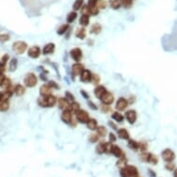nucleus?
Returning a JSON list of instances; mask_svg holds the SVG:
<instances>
[{"label":"nucleus","instance_id":"obj_44","mask_svg":"<svg viewBox=\"0 0 177 177\" xmlns=\"http://www.w3.org/2000/svg\"><path fill=\"white\" fill-rule=\"evenodd\" d=\"M127 158H118V161H117V163L116 165L119 167V168H122V167H124L125 165H127Z\"/></svg>","mask_w":177,"mask_h":177},{"label":"nucleus","instance_id":"obj_33","mask_svg":"<svg viewBox=\"0 0 177 177\" xmlns=\"http://www.w3.org/2000/svg\"><path fill=\"white\" fill-rule=\"evenodd\" d=\"M96 133L101 137V138H104V137H106L108 135V129H107V127L106 126H104V125H98V127H97V129L96 130Z\"/></svg>","mask_w":177,"mask_h":177},{"label":"nucleus","instance_id":"obj_32","mask_svg":"<svg viewBox=\"0 0 177 177\" xmlns=\"http://www.w3.org/2000/svg\"><path fill=\"white\" fill-rule=\"evenodd\" d=\"M77 17H78V14H77L76 11H74V10L70 11V12L67 15V18H66V22H67V23L72 24L73 22H75V20L77 19Z\"/></svg>","mask_w":177,"mask_h":177},{"label":"nucleus","instance_id":"obj_54","mask_svg":"<svg viewBox=\"0 0 177 177\" xmlns=\"http://www.w3.org/2000/svg\"><path fill=\"white\" fill-rule=\"evenodd\" d=\"M97 7L99 9H105L107 8V2H106L105 0H99L97 3Z\"/></svg>","mask_w":177,"mask_h":177},{"label":"nucleus","instance_id":"obj_20","mask_svg":"<svg viewBox=\"0 0 177 177\" xmlns=\"http://www.w3.org/2000/svg\"><path fill=\"white\" fill-rule=\"evenodd\" d=\"M107 88L106 86L102 85V84H98V85H96L95 88H94V95L96 97V98L97 99H100L102 97V96L107 92Z\"/></svg>","mask_w":177,"mask_h":177},{"label":"nucleus","instance_id":"obj_51","mask_svg":"<svg viewBox=\"0 0 177 177\" xmlns=\"http://www.w3.org/2000/svg\"><path fill=\"white\" fill-rule=\"evenodd\" d=\"M47 83L51 86L53 90H59L60 89V85L55 81H47Z\"/></svg>","mask_w":177,"mask_h":177},{"label":"nucleus","instance_id":"obj_40","mask_svg":"<svg viewBox=\"0 0 177 177\" xmlns=\"http://www.w3.org/2000/svg\"><path fill=\"white\" fill-rule=\"evenodd\" d=\"M148 143L145 140H141L139 141V151L140 152H145L148 151Z\"/></svg>","mask_w":177,"mask_h":177},{"label":"nucleus","instance_id":"obj_21","mask_svg":"<svg viewBox=\"0 0 177 177\" xmlns=\"http://www.w3.org/2000/svg\"><path fill=\"white\" fill-rule=\"evenodd\" d=\"M116 134H117V136H118L120 139H121V140H125V141H127L128 139L131 138V137H130V133H129V131H128L127 129H125V128H119V129L117 130V132H116Z\"/></svg>","mask_w":177,"mask_h":177},{"label":"nucleus","instance_id":"obj_63","mask_svg":"<svg viewBox=\"0 0 177 177\" xmlns=\"http://www.w3.org/2000/svg\"><path fill=\"white\" fill-rule=\"evenodd\" d=\"M138 177H140V176H138Z\"/></svg>","mask_w":177,"mask_h":177},{"label":"nucleus","instance_id":"obj_3","mask_svg":"<svg viewBox=\"0 0 177 177\" xmlns=\"http://www.w3.org/2000/svg\"><path fill=\"white\" fill-rule=\"evenodd\" d=\"M139 158L143 162H146V163H148V164H151V165H157L158 163V156L151 153V152H148V151L141 152L140 155H139Z\"/></svg>","mask_w":177,"mask_h":177},{"label":"nucleus","instance_id":"obj_6","mask_svg":"<svg viewBox=\"0 0 177 177\" xmlns=\"http://www.w3.org/2000/svg\"><path fill=\"white\" fill-rule=\"evenodd\" d=\"M12 50L17 55H22L28 50V45L24 41H16L12 44Z\"/></svg>","mask_w":177,"mask_h":177},{"label":"nucleus","instance_id":"obj_14","mask_svg":"<svg viewBox=\"0 0 177 177\" xmlns=\"http://www.w3.org/2000/svg\"><path fill=\"white\" fill-rule=\"evenodd\" d=\"M124 117H125V120L129 124L133 125L137 121V112L135 110H128L125 111Z\"/></svg>","mask_w":177,"mask_h":177},{"label":"nucleus","instance_id":"obj_1","mask_svg":"<svg viewBox=\"0 0 177 177\" xmlns=\"http://www.w3.org/2000/svg\"><path fill=\"white\" fill-rule=\"evenodd\" d=\"M58 103V97L55 95H49L46 97H40L37 99V104L39 107L44 108V109H48V108H53L57 106Z\"/></svg>","mask_w":177,"mask_h":177},{"label":"nucleus","instance_id":"obj_53","mask_svg":"<svg viewBox=\"0 0 177 177\" xmlns=\"http://www.w3.org/2000/svg\"><path fill=\"white\" fill-rule=\"evenodd\" d=\"M9 59H10V57H9V54H4V55L1 57V59H0V62L7 65V63L9 62Z\"/></svg>","mask_w":177,"mask_h":177},{"label":"nucleus","instance_id":"obj_17","mask_svg":"<svg viewBox=\"0 0 177 177\" xmlns=\"http://www.w3.org/2000/svg\"><path fill=\"white\" fill-rule=\"evenodd\" d=\"M111 154L113 155L117 158H122L126 157L125 152L123 151L118 145H115V144L112 145V148H111Z\"/></svg>","mask_w":177,"mask_h":177},{"label":"nucleus","instance_id":"obj_15","mask_svg":"<svg viewBox=\"0 0 177 177\" xmlns=\"http://www.w3.org/2000/svg\"><path fill=\"white\" fill-rule=\"evenodd\" d=\"M99 100H100V102L103 103V104L111 106V105L115 102V97H114V95H113L111 91L107 90V92H106V93L102 96V97H101Z\"/></svg>","mask_w":177,"mask_h":177},{"label":"nucleus","instance_id":"obj_30","mask_svg":"<svg viewBox=\"0 0 177 177\" xmlns=\"http://www.w3.org/2000/svg\"><path fill=\"white\" fill-rule=\"evenodd\" d=\"M70 24L69 23H64V24H61L58 29H57V34L59 35H66L67 32L70 31Z\"/></svg>","mask_w":177,"mask_h":177},{"label":"nucleus","instance_id":"obj_55","mask_svg":"<svg viewBox=\"0 0 177 177\" xmlns=\"http://www.w3.org/2000/svg\"><path fill=\"white\" fill-rule=\"evenodd\" d=\"M99 0H88L87 2V6L89 8H92V7H97V3H98Z\"/></svg>","mask_w":177,"mask_h":177},{"label":"nucleus","instance_id":"obj_26","mask_svg":"<svg viewBox=\"0 0 177 177\" xmlns=\"http://www.w3.org/2000/svg\"><path fill=\"white\" fill-rule=\"evenodd\" d=\"M127 147L131 150H134V151L137 152V151H139V141L130 138V139L127 140Z\"/></svg>","mask_w":177,"mask_h":177},{"label":"nucleus","instance_id":"obj_34","mask_svg":"<svg viewBox=\"0 0 177 177\" xmlns=\"http://www.w3.org/2000/svg\"><path fill=\"white\" fill-rule=\"evenodd\" d=\"M69 110L72 111L73 114H75L78 111L81 110V105L79 102H77L76 100L72 102V103H70V106H69Z\"/></svg>","mask_w":177,"mask_h":177},{"label":"nucleus","instance_id":"obj_42","mask_svg":"<svg viewBox=\"0 0 177 177\" xmlns=\"http://www.w3.org/2000/svg\"><path fill=\"white\" fill-rule=\"evenodd\" d=\"M64 97L69 101V103H72V102H73V101H75V97H74V95L72 93V92H70V91H66L65 92V94H64Z\"/></svg>","mask_w":177,"mask_h":177},{"label":"nucleus","instance_id":"obj_35","mask_svg":"<svg viewBox=\"0 0 177 177\" xmlns=\"http://www.w3.org/2000/svg\"><path fill=\"white\" fill-rule=\"evenodd\" d=\"M100 139H101V137L96 132H93L92 134H89V136H88V140H89V142L92 143V144L98 143L100 141Z\"/></svg>","mask_w":177,"mask_h":177},{"label":"nucleus","instance_id":"obj_22","mask_svg":"<svg viewBox=\"0 0 177 177\" xmlns=\"http://www.w3.org/2000/svg\"><path fill=\"white\" fill-rule=\"evenodd\" d=\"M74 35L77 39H80V40H84L86 38V35H87V31L85 29V27H79L76 29L75 32H74Z\"/></svg>","mask_w":177,"mask_h":177},{"label":"nucleus","instance_id":"obj_13","mask_svg":"<svg viewBox=\"0 0 177 177\" xmlns=\"http://www.w3.org/2000/svg\"><path fill=\"white\" fill-rule=\"evenodd\" d=\"M84 65L81 62H74L72 65V75H73V79L74 80L75 77L80 76V74L82 73V72L84 70Z\"/></svg>","mask_w":177,"mask_h":177},{"label":"nucleus","instance_id":"obj_7","mask_svg":"<svg viewBox=\"0 0 177 177\" xmlns=\"http://www.w3.org/2000/svg\"><path fill=\"white\" fill-rule=\"evenodd\" d=\"M74 117L76 121H78V123H81V124H86V122L90 119L89 113H88L85 110H82V109L74 114Z\"/></svg>","mask_w":177,"mask_h":177},{"label":"nucleus","instance_id":"obj_49","mask_svg":"<svg viewBox=\"0 0 177 177\" xmlns=\"http://www.w3.org/2000/svg\"><path fill=\"white\" fill-rule=\"evenodd\" d=\"M12 85V83H11V80L9 78V77H7L6 78V80H5V82H4V83L2 84V88H3V90H5V89H7V88H9V87H10Z\"/></svg>","mask_w":177,"mask_h":177},{"label":"nucleus","instance_id":"obj_5","mask_svg":"<svg viewBox=\"0 0 177 177\" xmlns=\"http://www.w3.org/2000/svg\"><path fill=\"white\" fill-rule=\"evenodd\" d=\"M38 83V77L36 76V74L33 73H26V75L23 78V83L25 87L28 88H32L34 86H36Z\"/></svg>","mask_w":177,"mask_h":177},{"label":"nucleus","instance_id":"obj_28","mask_svg":"<svg viewBox=\"0 0 177 177\" xmlns=\"http://www.w3.org/2000/svg\"><path fill=\"white\" fill-rule=\"evenodd\" d=\"M103 28H102V25L98 22H95L94 24H92V26L90 27V30H89V32L91 34H94V35H98L99 33H101Z\"/></svg>","mask_w":177,"mask_h":177},{"label":"nucleus","instance_id":"obj_18","mask_svg":"<svg viewBox=\"0 0 177 177\" xmlns=\"http://www.w3.org/2000/svg\"><path fill=\"white\" fill-rule=\"evenodd\" d=\"M56 50V45L54 43H47L42 48V54L44 56H49L52 55Z\"/></svg>","mask_w":177,"mask_h":177},{"label":"nucleus","instance_id":"obj_29","mask_svg":"<svg viewBox=\"0 0 177 177\" xmlns=\"http://www.w3.org/2000/svg\"><path fill=\"white\" fill-rule=\"evenodd\" d=\"M79 23L82 27H87L90 23V16L89 15H85L82 14L80 19H79Z\"/></svg>","mask_w":177,"mask_h":177},{"label":"nucleus","instance_id":"obj_58","mask_svg":"<svg viewBox=\"0 0 177 177\" xmlns=\"http://www.w3.org/2000/svg\"><path fill=\"white\" fill-rule=\"evenodd\" d=\"M6 78H7V76L5 74H0V86H2V84L4 83Z\"/></svg>","mask_w":177,"mask_h":177},{"label":"nucleus","instance_id":"obj_19","mask_svg":"<svg viewBox=\"0 0 177 177\" xmlns=\"http://www.w3.org/2000/svg\"><path fill=\"white\" fill-rule=\"evenodd\" d=\"M52 92H53V89H52L51 86H50L47 83H43V84L40 86L39 95H40V97H46L51 95Z\"/></svg>","mask_w":177,"mask_h":177},{"label":"nucleus","instance_id":"obj_4","mask_svg":"<svg viewBox=\"0 0 177 177\" xmlns=\"http://www.w3.org/2000/svg\"><path fill=\"white\" fill-rule=\"evenodd\" d=\"M113 143L105 142V141H99L97 143V146L96 147V152L99 155L102 154H111V150L112 148Z\"/></svg>","mask_w":177,"mask_h":177},{"label":"nucleus","instance_id":"obj_39","mask_svg":"<svg viewBox=\"0 0 177 177\" xmlns=\"http://www.w3.org/2000/svg\"><path fill=\"white\" fill-rule=\"evenodd\" d=\"M84 3H83V0H75V2L73 5V10L74 11H79L81 10V9L83 7Z\"/></svg>","mask_w":177,"mask_h":177},{"label":"nucleus","instance_id":"obj_23","mask_svg":"<svg viewBox=\"0 0 177 177\" xmlns=\"http://www.w3.org/2000/svg\"><path fill=\"white\" fill-rule=\"evenodd\" d=\"M111 120H113L117 123H122L125 120V117L121 111H113L111 113Z\"/></svg>","mask_w":177,"mask_h":177},{"label":"nucleus","instance_id":"obj_57","mask_svg":"<svg viewBox=\"0 0 177 177\" xmlns=\"http://www.w3.org/2000/svg\"><path fill=\"white\" fill-rule=\"evenodd\" d=\"M6 67H7L6 64H3V63L0 62V74H4L5 73L6 69H7Z\"/></svg>","mask_w":177,"mask_h":177},{"label":"nucleus","instance_id":"obj_38","mask_svg":"<svg viewBox=\"0 0 177 177\" xmlns=\"http://www.w3.org/2000/svg\"><path fill=\"white\" fill-rule=\"evenodd\" d=\"M109 4H110V7L114 10H117V9H121V0H110Z\"/></svg>","mask_w":177,"mask_h":177},{"label":"nucleus","instance_id":"obj_27","mask_svg":"<svg viewBox=\"0 0 177 177\" xmlns=\"http://www.w3.org/2000/svg\"><path fill=\"white\" fill-rule=\"evenodd\" d=\"M57 106H58L59 109L60 111H64V110H68L69 109L70 103H69V101L65 97H60V98H58Z\"/></svg>","mask_w":177,"mask_h":177},{"label":"nucleus","instance_id":"obj_16","mask_svg":"<svg viewBox=\"0 0 177 177\" xmlns=\"http://www.w3.org/2000/svg\"><path fill=\"white\" fill-rule=\"evenodd\" d=\"M92 76H93V73L91 72L90 70L88 69H84L82 73L80 74L79 78H80V81L83 83H91V80H92Z\"/></svg>","mask_w":177,"mask_h":177},{"label":"nucleus","instance_id":"obj_62","mask_svg":"<svg viewBox=\"0 0 177 177\" xmlns=\"http://www.w3.org/2000/svg\"><path fill=\"white\" fill-rule=\"evenodd\" d=\"M172 176H173V177H177V168L173 171V172H172Z\"/></svg>","mask_w":177,"mask_h":177},{"label":"nucleus","instance_id":"obj_25","mask_svg":"<svg viewBox=\"0 0 177 177\" xmlns=\"http://www.w3.org/2000/svg\"><path fill=\"white\" fill-rule=\"evenodd\" d=\"M26 89H25V86L21 84V83H16L14 85V94L17 97H22L25 94Z\"/></svg>","mask_w":177,"mask_h":177},{"label":"nucleus","instance_id":"obj_50","mask_svg":"<svg viewBox=\"0 0 177 177\" xmlns=\"http://www.w3.org/2000/svg\"><path fill=\"white\" fill-rule=\"evenodd\" d=\"M108 125H109L113 131H115V132H117V130L119 129L118 126H117V122H115L113 120H111V121H108Z\"/></svg>","mask_w":177,"mask_h":177},{"label":"nucleus","instance_id":"obj_10","mask_svg":"<svg viewBox=\"0 0 177 177\" xmlns=\"http://www.w3.org/2000/svg\"><path fill=\"white\" fill-rule=\"evenodd\" d=\"M175 152L171 148H165L162 152V158L165 162H172L175 160Z\"/></svg>","mask_w":177,"mask_h":177},{"label":"nucleus","instance_id":"obj_24","mask_svg":"<svg viewBox=\"0 0 177 177\" xmlns=\"http://www.w3.org/2000/svg\"><path fill=\"white\" fill-rule=\"evenodd\" d=\"M85 125H86V128L88 130H90L92 132H96V130L98 127V122H97V121L95 118H90L89 121L86 122Z\"/></svg>","mask_w":177,"mask_h":177},{"label":"nucleus","instance_id":"obj_47","mask_svg":"<svg viewBox=\"0 0 177 177\" xmlns=\"http://www.w3.org/2000/svg\"><path fill=\"white\" fill-rule=\"evenodd\" d=\"M108 136H109V141H110V142L111 143H115L116 142V141H117V134H114L113 132H111V133H109L108 134Z\"/></svg>","mask_w":177,"mask_h":177},{"label":"nucleus","instance_id":"obj_36","mask_svg":"<svg viewBox=\"0 0 177 177\" xmlns=\"http://www.w3.org/2000/svg\"><path fill=\"white\" fill-rule=\"evenodd\" d=\"M98 110L102 112V113H110L111 112V106H109V105H106V104H103L101 103L99 106H98Z\"/></svg>","mask_w":177,"mask_h":177},{"label":"nucleus","instance_id":"obj_43","mask_svg":"<svg viewBox=\"0 0 177 177\" xmlns=\"http://www.w3.org/2000/svg\"><path fill=\"white\" fill-rule=\"evenodd\" d=\"M100 81H101V78H100L99 74L93 73L92 80H91V83L94 84V85H98V84H100Z\"/></svg>","mask_w":177,"mask_h":177},{"label":"nucleus","instance_id":"obj_59","mask_svg":"<svg viewBox=\"0 0 177 177\" xmlns=\"http://www.w3.org/2000/svg\"><path fill=\"white\" fill-rule=\"evenodd\" d=\"M148 173L149 177H156L157 176V173L153 170H151V169H148Z\"/></svg>","mask_w":177,"mask_h":177},{"label":"nucleus","instance_id":"obj_12","mask_svg":"<svg viewBox=\"0 0 177 177\" xmlns=\"http://www.w3.org/2000/svg\"><path fill=\"white\" fill-rule=\"evenodd\" d=\"M70 57L74 62H81L83 59V50L80 47H74L73 49H70Z\"/></svg>","mask_w":177,"mask_h":177},{"label":"nucleus","instance_id":"obj_8","mask_svg":"<svg viewBox=\"0 0 177 177\" xmlns=\"http://www.w3.org/2000/svg\"><path fill=\"white\" fill-rule=\"evenodd\" d=\"M74 119V114L70 111L69 109L68 110H64V111H61V114H60V120L63 123L65 124H68L70 125L72 121H73Z\"/></svg>","mask_w":177,"mask_h":177},{"label":"nucleus","instance_id":"obj_2","mask_svg":"<svg viewBox=\"0 0 177 177\" xmlns=\"http://www.w3.org/2000/svg\"><path fill=\"white\" fill-rule=\"evenodd\" d=\"M121 177H138L139 172L138 169L134 165H125L124 167L120 168L119 171Z\"/></svg>","mask_w":177,"mask_h":177},{"label":"nucleus","instance_id":"obj_41","mask_svg":"<svg viewBox=\"0 0 177 177\" xmlns=\"http://www.w3.org/2000/svg\"><path fill=\"white\" fill-rule=\"evenodd\" d=\"M121 3L122 8L128 9L132 8V6L134 4V0H121Z\"/></svg>","mask_w":177,"mask_h":177},{"label":"nucleus","instance_id":"obj_45","mask_svg":"<svg viewBox=\"0 0 177 177\" xmlns=\"http://www.w3.org/2000/svg\"><path fill=\"white\" fill-rule=\"evenodd\" d=\"M89 8V7H88ZM99 11L100 9H98V7H92V8H89V13H90V16H97L99 14Z\"/></svg>","mask_w":177,"mask_h":177},{"label":"nucleus","instance_id":"obj_9","mask_svg":"<svg viewBox=\"0 0 177 177\" xmlns=\"http://www.w3.org/2000/svg\"><path fill=\"white\" fill-rule=\"evenodd\" d=\"M129 106V102L127 100V98L121 97H119L116 101H115V110L118 111H123L127 110Z\"/></svg>","mask_w":177,"mask_h":177},{"label":"nucleus","instance_id":"obj_61","mask_svg":"<svg viewBox=\"0 0 177 177\" xmlns=\"http://www.w3.org/2000/svg\"><path fill=\"white\" fill-rule=\"evenodd\" d=\"M5 97H5L4 92H3V91H0V102H1V101H2Z\"/></svg>","mask_w":177,"mask_h":177},{"label":"nucleus","instance_id":"obj_37","mask_svg":"<svg viewBox=\"0 0 177 177\" xmlns=\"http://www.w3.org/2000/svg\"><path fill=\"white\" fill-rule=\"evenodd\" d=\"M18 68V60L16 58H13L10 60L9 64V72H15Z\"/></svg>","mask_w":177,"mask_h":177},{"label":"nucleus","instance_id":"obj_48","mask_svg":"<svg viewBox=\"0 0 177 177\" xmlns=\"http://www.w3.org/2000/svg\"><path fill=\"white\" fill-rule=\"evenodd\" d=\"M165 169L166 171H169V172H173L175 169H176V166L173 162H166L165 164Z\"/></svg>","mask_w":177,"mask_h":177},{"label":"nucleus","instance_id":"obj_56","mask_svg":"<svg viewBox=\"0 0 177 177\" xmlns=\"http://www.w3.org/2000/svg\"><path fill=\"white\" fill-rule=\"evenodd\" d=\"M80 94L82 95V97L84 98V99H87V100H89V98H90V96H89V94H88L85 90H81L80 91Z\"/></svg>","mask_w":177,"mask_h":177},{"label":"nucleus","instance_id":"obj_31","mask_svg":"<svg viewBox=\"0 0 177 177\" xmlns=\"http://www.w3.org/2000/svg\"><path fill=\"white\" fill-rule=\"evenodd\" d=\"M10 107V104H9V98L5 97L1 102H0V111L5 112L7 111H9Z\"/></svg>","mask_w":177,"mask_h":177},{"label":"nucleus","instance_id":"obj_60","mask_svg":"<svg viewBox=\"0 0 177 177\" xmlns=\"http://www.w3.org/2000/svg\"><path fill=\"white\" fill-rule=\"evenodd\" d=\"M127 100H128V102H129V105H133V104L135 102V97L131 96L129 98H127Z\"/></svg>","mask_w":177,"mask_h":177},{"label":"nucleus","instance_id":"obj_46","mask_svg":"<svg viewBox=\"0 0 177 177\" xmlns=\"http://www.w3.org/2000/svg\"><path fill=\"white\" fill-rule=\"evenodd\" d=\"M10 40V36L8 33H0V42L1 43H6Z\"/></svg>","mask_w":177,"mask_h":177},{"label":"nucleus","instance_id":"obj_52","mask_svg":"<svg viewBox=\"0 0 177 177\" xmlns=\"http://www.w3.org/2000/svg\"><path fill=\"white\" fill-rule=\"evenodd\" d=\"M87 105H88V107H89L91 110H93V111H97V110H98V106L96 104V103H94L93 101H91V100H88L87 101Z\"/></svg>","mask_w":177,"mask_h":177},{"label":"nucleus","instance_id":"obj_11","mask_svg":"<svg viewBox=\"0 0 177 177\" xmlns=\"http://www.w3.org/2000/svg\"><path fill=\"white\" fill-rule=\"evenodd\" d=\"M27 55L31 59L36 60L42 55V49L38 46H32L27 50Z\"/></svg>","mask_w":177,"mask_h":177}]
</instances>
